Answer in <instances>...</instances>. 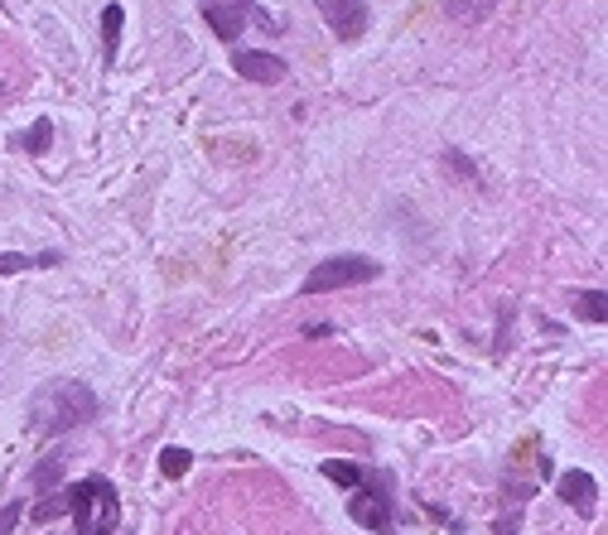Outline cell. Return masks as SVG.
Masks as SVG:
<instances>
[{
    "label": "cell",
    "mask_w": 608,
    "mask_h": 535,
    "mask_svg": "<svg viewBox=\"0 0 608 535\" xmlns=\"http://www.w3.org/2000/svg\"><path fill=\"white\" fill-rule=\"evenodd\" d=\"M102 401L87 381H49L30 395V429L34 435H68V429L97 420Z\"/></svg>",
    "instance_id": "cell-1"
},
{
    "label": "cell",
    "mask_w": 608,
    "mask_h": 535,
    "mask_svg": "<svg viewBox=\"0 0 608 535\" xmlns=\"http://www.w3.org/2000/svg\"><path fill=\"white\" fill-rule=\"evenodd\" d=\"M68 516H78V535H112L121 526V492L112 478H78L63 487Z\"/></svg>",
    "instance_id": "cell-2"
},
{
    "label": "cell",
    "mask_w": 608,
    "mask_h": 535,
    "mask_svg": "<svg viewBox=\"0 0 608 535\" xmlns=\"http://www.w3.org/2000/svg\"><path fill=\"white\" fill-rule=\"evenodd\" d=\"M348 516H353L358 526L377 531V535H391V526H396V483H391V473L362 468V483L353 487V497H348Z\"/></svg>",
    "instance_id": "cell-3"
},
{
    "label": "cell",
    "mask_w": 608,
    "mask_h": 535,
    "mask_svg": "<svg viewBox=\"0 0 608 535\" xmlns=\"http://www.w3.org/2000/svg\"><path fill=\"white\" fill-rule=\"evenodd\" d=\"M382 275V261H372V255H329V261H319L309 275L300 281V295H329V289H348V285H372Z\"/></svg>",
    "instance_id": "cell-4"
},
{
    "label": "cell",
    "mask_w": 608,
    "mask_h": 535,
    "mask_svg": "<svg viewBox=\"0 0 608 535\" xmlns=\"http://www.w3.org/2000/svg\"><path fill=\"white\" fill-rule=\"evenodd\" d=\"M252 10H256V0H203V25L213 29L222 44H237Z\"/></svg>",
    "instance_id": "cell-5"
},
{
    "label": "cell",
    "mask_w": 608,
    "mask_h": 535,
    "mask_svg": "<svg viewBox=\"0 0 608 535\" xmlns=\"http://www.w3.org/2000/svg\"><path fill=\"white\" fill-rule=\"evenodd\" d=\"M232 68H237L247 83H261V87H276L290 78V63L280 54H266V49H237L232 54Z\"/></svg>",
    "instance_id": "cell-6"
},
{
    "label": "cell",
    "mask_w": 608,
    "mask_h": 535,
    "mask_svg": "<svg viewBox=\"0 0 608 535\" xmlns=\"http://www.w3.org/2000/svg\"><path fill=\"white\" fill-rule=\"evenodd\" d=\"M319 15L343 44H358L367 34V5L362 0H319Z\"/></svg>",
    "instance_id": "cell-7"
},
{
    "label": "cell",
    "mask_w": 608,
    "mask_h": 535,
    "mask_svg": "<svg viewBox=\"0 0 608 535\" xmlns=\"http://www.w3.org/2000/svg\"><path fill=\"white\" fill-rule=\"evenodd\" d=\"M556 497H560V502L575 507L580 516H589L594 502H599V483H594L584 468H565V473L556 478Z\"/></svg>",
    "instance_id": "cell-8"
},
{
    "label": "cell",
    "mask_w": 608,
    "mask_h": 535,
    "mask_svg": "<svg viewBox=\"0 0 608 535\" xmlns=\"http://www.w3.org/2000/svg\"><path fill=\"white\" fill-rule=\"evenodd\" d=\"M121 29H126V10L112 5L102 10V58H107V63H116V54H121Z\"/></svg>",
    "instance_id": "cell-9"
},
{
    "label": "cell",
    "mask_w": 608,
    "mask_h": 535,
    "mask_svg": "<svg viewBox=\"0 0 608 535\" xmlns=\"http://www.w3.org/2000/svg\"><path fill=\"white\" fill-rule=\"evenodd\" d=\"M444 10H449V20H459V25H483L498 10V0H444Z\"/></svg>",
    "instance_id": "cell-10"
},
{
    "label": "cell",
    "mask_w": 608,
    "mask_h": 535,
    "mask_svg": "<svg viewBox=\"0 0 608 535\" xmlns=\"http://www.w3.org/2000/svg\"><path fill=\"white\" fill-rule=\"evenodd\" d=\"M15 145L25 150V155H49V145H54V121H49V116H39V121H34L25 135H15Z\"/></svg>",
    "instance_id": "cell-11"
},
{
    "label": "cell",
    "mask_w": 608,
    "mask_h": 535,
    "mask_svg": "<svg viewBox=\"0 0 608 535\" xmlns=\"http://www.w3.org/2000/svg\"><path fill=\"white\" fill-rule=\"evenodd\" d=\"M575 319H584V323H604L608 319V295H604V289L575 295Z\"/></svg>",
    "instance_id": "cell-12"
},
{
    "label": "cell",
    "mask_w": 608,
    "mask_h": 535,
    "mask_svg": "<svg viewBox=\"0 0 608 535\" xmlns=\"http://www.w3.org/2000/svg\"><path fill=\"white\" fill-rule=\"evenodd\" d=\"M189 463H194L189 449H179V444L160 449V473H165V478H184V473H189Z\"/></svg>",
    "instance_id": "cell-13"
},
{
    "label": "cell",
    "mask_w": 608,
    "mask_h": 535,
    "mask_svg": "<svg viewBox=\"0 0 608 535\" xmlns=\"http://www.w3.org/2000/svg\"><path fill=\"white\" fill-rule=\"evenodd\" d=\"M319 468H324V478H329V483H338V487H358L362 483V463H319Z\"/></svg>",
    "instance_id": "cell-14"
},
{
    "label": "cell",
    "mask_w": 608,
    "mask_h": 535,
    "mask_svg": "<svg viewBox=\"0 0 608 535\" xmlns=\"http://www.w3.org/2000/svg\"><path fill=\"white\" fill-rule=\"evenodd\" d=\"M20 271H39V255H25V251H0V275H20Z\"/></svg>",
    "instance_id": "cell-15"
},
{
    "label": "cell",
    "mask_w": 608,
    "mask_h": 535,
    "mask_svg": "<svg viewBox=\"0 0 608 535\" xmlns=\"http://www.w3.org/2000/svg\"><path fill=\"white\" fill-rule=\"evenodd\" d=\"M58 516H68V492H49L34 507V521H58Z\"/></svg>",
    "instance_id": "cell-16"
},
{
    "label": "cell",
    "mask_w": 608,
    "mask_h": 535,
    "mask_svg": "<svg viewBox=\"0 0 608 535\" xmlns=\"http://www.w3.org/2000/svg\"><path fill=\"white\" fill-rule=\"evenodd\" d=\"M440 159H444V169H449V174H454V179H464V183H478V169H473V165H469V159H464V155H459V150H444V155H440Z\"/></svg>",
    "instance_id": "cell-17"
},
{
    "label": "cell",
    "mask_w": 608,
    "mask_h": 535,
    "mask_svg": "<svg viewBox=\"0 0 608 535\" xmlns=\"http://www.w3.org/2000/svg\"><path fill=\"white\" fill-rule=\"evenodd\" d=\"M20 516H25V507H20V502L0 507V535H15V526H20Z\"/></svg>",
    "instance_id": "cell-18"
},
{
    "label": "cell",
    "mask_w": 608,
    "mask_h": 535,
    "mask_svg": "<svg viewBox=\"0 0 608 535\" xmlns=\"http://www.w3.org/2000/svg\"><path fill=\"white\" fill-rule=\"evenodd\" d=\"M58 473H63V463H58V459H44L39 468H34V483H39V487H44V483H58Z\"/></svg>",
    "instance_id": "cell-19"
},
{
    "label": "cell",
    "mask_w": 608,
    "mask_h": 535,
    "mask_svg": "<svg viewBox=\"0 0 608 535\" xmlns=\"http://www.w3.org/2000/svg\"><path fill=\"white\" fill-rule=\"evenodd\" d=\"M329 323H304V338H329Z\"/></svg>",
    "instance_id": "cell-20"
}]
</instances>
